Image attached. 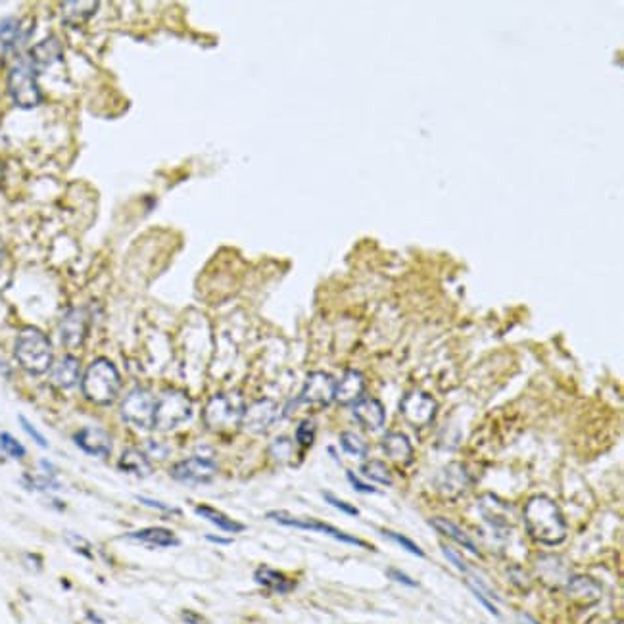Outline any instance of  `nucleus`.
I'll return each instance as SVG.
<instances>
[{
  "mask_svg": "<svg viewBox=\"0 0 624 624\" xmlns=\"http://www.w3.org/2000/svg\"><path fill=\"white\" fill-rule=\"evenodd\" d=\"M317 434V425L311 419H304V421L298 425L296 429V442L302 446V448H309V446L315 442Z\"/></svg>",
  "mask_w": 624,
  "mask_h": 624,
  "instance_id": "obj_31",
  "label": "nucleus"
},
{
  "mask_svg": "<svg viewBox=\"0 0 624 624\" xmlns=\"http://www.w3.org/2000/svg\"><path fill=\"white\" fill-rule=\"evenodd\" d=\"M381 532H383V536H386L388 540L396 541L399 548H404V549H406V551H409V553H413V555H417V557H425V551H423V549L419 548V546H417L415 541L409 540L407 536L398 534V532H394V530H388V528H383Z\"/></svg>",
  "mask_w": 624,
  "mask_h": 624,
  "instance_id": "obj_33",
  "label": "nucleus"
},
{
  "mask_svg": "<svg viewBox=\"0 0 624 624\" xmlns=\"http://www.w3.org/2000/svg\"><path fill=\"white\" fill-rule=\"evenodd\" d=\"M81 386L85 398L89 402L97 406H110L120 394L121 376L112 361L100 357L87 367Z\"/></svg>",
  "mask_w": 624,
  "mask_h": 624,
  "instance_id": "obj_3",
  "label": "nucleus"
},
{
  "mask_svg": "<svg viewBox=\"0 0 624 624\" xmlns=\"http://www.w3.org/2000/svg\"><path fill=\"white\" fill-rule=\"evenodd\" d=\"M125 540L139 541V544H144L148 548H177L180 544L179 538L169 528L164 527L141 528V530H135L131 534H125Z\"/></svg>",
  "mask_w": 624,
  "mask_h": 624,
  "instance_id": "obj_18",
  "label": "nucleus"
},
{
  "mask_svg": "<svg viewBox=\"0 0 624 624\" xmlns=\"http://www.w3.org/2000/svg\"><path fill=\"white\" fill-rule=\"evenodd\" d=\"M62 60V45L56 37H48L31 48L33 69H46Z\"/></svg>",
  "mask_w": 624,
  "mask_h": 624,
  "instance_id": "obj_21",
  "label": "nucleus"
},
{
  "mask_svg": "<svg viewBox=\"0 0 624 624\" xmlns=\"http://www.w3.org/2000/svg\"><path fill=\"white\" fill-rule=\"evenodd\" d=\"M437 411V399L423 390L407 392L406 396L402 398V402H399V413L404 415V419L411 427H417V429L429 427L430 423L434 421Z\"/></svg>",
  "mask_w": 624,
  "mask_h": 624,
  "instance_id": "obj_8",
  "label": "nucleus"
},
{
  "mask_svg": "<svg viewBox=\"0 0 624 624\" xmlns=\"http://www.w3.org/2000/svg\"><path fill=\"white\" fill-rule=\"evenodd\" d=\"M76 444L89 455L94 458H108L112 453V438L104 429L98 427H85L73 434Z\"/></svg>",
  "mask_w": 624,
  "mask_h": 624,
  "instance_id": "obj_16",
  "label": "nucleus"
},
{
  "mask_svg": "<svg viewBox=\"0 0 624 624\" xmlns=\"http://www.w3.org/2000/svg\"><path fill=\"white\" fill-rule=\"evenodd\" d=\"M334 386H336V381L329 373L313 371L306 378L298 402L309 404V406L327 407L334 402Z\"/></svg>",
  "mask_w": 624,
  "mask_h": 624,
  "instance_id": "obj_11",
  "label": "nucleus"
},
{
  "mask_svg": "<svg viewBox=\"0 0 624 624\" xmlns=\"http://www.w3.org/2000/svg\"><path fill=\"white\" fill-rule=\"evenodd\" d=\"M323 497L327 499V504L332 505V507H336V509H340L342 513H346L350 517H357V515H360V509H357V507L350 505L348 502H344V499H339L336 496H332L331 492H325Z\"/></svg>",
  "mask_w": 624,
  "mask_h": 624,
  "instance_id": "obj_36",
  "label": "nucleus"
},
{
  "mask_svg": "<svg viewBox=\"0 0 624 624\" xmlns=\"http://www.w3.org/2000/svg\"><path fill=\"white\" fill-rule=\"evenodd\" d=\"M4 254V244H2V239H0V257Z\"/></svg>",
  "mask_w": 624,
  "mask_h": 624,
  "instance_id": "obj_46",
  "label": "nucleus"
},
{
  "mask_svg": "<svg viewBox=\"0 0 624 624\" xmlns=\"http://www.w3.org/2000/svg\"><path fill=\"white\" fill-rule=\"evenodd\" d=\"M156 402L152 392L144 388H135L127 394V398L121 402V417L131 427L139 430L154 429V417H156Z\"/></svg>",
  "mask_w": 624,
  "mask_h": 624,
  "instance_id": "obj_7",
  "label": "nucleus"
},
{
  "mask_svg": "<svg viewBox=\"0 0 624 624\" xmlns=\"http://www.w3.org/2000/svg\"><path fill=\"white\" fill-rule=\"evenodd\" d=\"M467 586H469V590L473 592L474 597H476V600H478V602H481L482 605H484V607H486V609H488L490 613L494 615V617H499V611H497V607H496V605H494V603H492V600H490L488 595L484 594L482 590H478V588L474 586V584H471L469 580H467Z\"/></svg>",
  "mask_w": 624,
  "mask_h": 624,
  "instance_id": "obj_37",
  "label": "nucleus"
},
{
  "mask_svg": "<svg viewBox=\"0 0 624 624\" xmlns=\"http://www.w3.org/2000/svg\"><path fill=\"white\" fill-rule=\"evenodd\" d=\"M14 354L17 363L29 375H45L52 367V344L45 332L35 327H25L20 331Z\"/></svg>",
  "mask_w": 624,
  "mask_h": 624,
  "instance_id": "obj_2",
  "label": "nucleus"
},
{
  "mask_svg": "<svg viewBox=\"0 0 624 624\" xmlns=\"http://www.w3.org/2000/svg\"><path fill=\"white\" fill-rule=\"evenodd\" d=\"M196 515H200L206 520H210L211 525H215V527L221 528L223 532H229V534H239V532H244V528H246L242 523L231 519L229 515L221 513L215 507H211V505H198L196 507Z\"/></svg>",
  "mask_w": 624,
  "mask_h": 624,
  "instance_id": "obj_26",
  "label": "nucleus"
},
{
  "mask_svg": "<svg viewBox=\"0 0 624 624\" xmlns=\"http://www.w3.org/2000/svg\"><path fill=\"white\" fill-rule=\"evenodd\" d=\"M120 471L127 474H135L139 478H146L152 474L150 459L144 455L141 450H125L120 458Z\"/></svg>",
  "mask_w": 624,
  "mask_h": 624,
  "instance_id": "obj_25",
  "label": "nucleus"
},
{
  "mask_svg": "<svg viewBox=\"0 0 624 624\" xmlns=\"http://www.w3.org/2000/svg\"><path fill=\"white\" fill-rule=\"evenodd\" d=\"M442 551H444L446 559H448V561H450L451 565H455V569H458L459 572H463V574H469V567H467V563H465V561H463V559H461V557L458 555V553H455V551H453V549L442 546Z\"/></svg>",
  "mask_w": 624,
  "mask_h": 624,
  "instance_id": "obj_43",
  "label": "nucleus"
},
{
  "mask_svg": "<svg viewBox=\"0 0 624 624\" xmlns=\"http://www.w3.org/2000/svg\"><path fill=\"white\" fill-rule=\"evenodd\" d=\"M79 376H81V363L73 355H64L52 369V384L58 386L62 390H68V388H73L77 383H79Z\"/></svg>",
  "mask_w": 624,
  "mask_h": 624,
  "instance_id": "obj_19",
  "label": "nucleus"
},
{
  "mask_svg": "<svg viewBox=\"0 0 624 624\" xmlns=\"http://www.w3.org/2000/svg\"><path fill=\"white\" fill-rule=\"evenodd\" d=\"M20 37H22V23L15 17H6L4 22H0V45L4 48L17 45Z\"/></svg>",
  "mask_w": 624,
  "mask_h": 624,
  "instance_id": "obj_29",
  "label": "nucleus"
},
{
  "mask_svg": "<svg viewBox=\"0 0 624 624\" xmlns=\"http://www.w3.org/2000/svg\"><path fill=\"white\" fill-rule=\"evenodd\" d=\"M346 478L348 482L354 486V490L361 492V494H376V488L375 486H371L367 482H363L357 478V474H354V471H346Z\"/></svg>",
  "mask_w": 624,
  "mask_h": 624,
  "instance_id": "obj_40",
  "label": "nucleus"
},
{
  "mask_svg": "<svg viewBox=\"0 0 624 624\" xmlns=\"http://www.w3.org/2000/svg\"><path fill=\"white\" fill-rule=\"evenodd\" d=\"M363 394H365V378L355 369H348L334 386V402H339L340 406H354L355 402L363 398Z\"/></svg>",
  "mask_w": 624,
  "mask_h": 624,
  "instance_id": "obj_17",
  "label": "nucleus"
},
{
  "mask_svg": "<svg viewBox=\"0 0 624 624\" xmlns=\"http://www.w3.org/2000/svg\"><path fill=\"white\" fill-rule=\"evenodd\" d=\"M469 484H471V474L467 471V467L461 463H450L438 473L437 481H434L437 492L446 499L461 497L469 488Z\"/></svg>",
  "mask_w": 624,
  "mask_h": 624,
  "instance_id": "obj_13",
  "label": "nucleus"
},
{
  "mask_svg": "<svg viewBox=\"0 0 624 624\" xmlns=\"http://www.w3.org/2000/svg\"><path fill=\"white\" fill-rule=\"evenodd\" d=\"M20 423H22L23 430H25V432H27V434H29V437L33 438V440H35V442H37V444L41 446V448H48V442H46V438L43 437V434H41V432H38V430L35 429V427H33V425H31V423L27 421L25 417H20Z\"/></svg>",
  "mask_w": 624,
  "mask_h": 624,
  "instance_id": "obj_41",
  "label": "nucleus"
},
{
  "mask_svg": "<svg viewBox=\"0 0 624 624\" xmlns=\"http://www.w3.org/2000/svg\"><path fill=\"white\" fill-rule=\"evenodd\" d=\"M383 451L388 455V459L402 465H409L413 461V446L409 442V438L402 432H388L383 438Z\"/></svg>",
  "mask_w": 624,
  "mask_h": 624,
  "instance_id": "obj_20",
  "label": "nucleus"
},
{
  "mask_svg": "<svg viewBox=\"0 0 624 624\" xmlns=\"http://www.w3.org/2000/svg\"><path fill=\"white\" fill-rule=\"evenodd\" d=\"M206 540L213 541V544H221V546H227V544H233V540H231V538H219V536H213V534L206 536Z\"/></svg>",
  "mask_w": 624,
  "mask_h": 624,
  "instance_id": "obj_45",
  "label": "nucleus"
},
{
  "mask_svg": "<svg viewBox=\"0 0 624 624\" xmlns=\"http://www.w3.org/2000/svg\"><path fill=\"white\" fill-rule=\"evenodd\" d=\"M530 538L544 546H559L567 540L569 527L559 505L548 496L530 497L523 511Z\"/></svg>",
  "mask_w": 624,
  "mask_h": 624,
  "instance_id": "obj_1",
  "label": "nucleus"
},
{
  "mask_svg": "<svg viewBox=\"0 0 624 624\" xmlns=\"http://www.w3.org/2000/svg\"><path fill=\"white\" fill-rule=\"evenodd\" d=\"M269 453L271 458L275 459V461H288V459L292 458V442H290V438L286 437H278L277 440H273V444L269 448Z\"/></svg>",
  "mask_w": 624,
  "mask_h": 624,
  "instance_id": "obj_32",
  "label": "nucleus"
},
{
  "mask_svg": "<svg viewBox=\"0 0 624 624\" xmlns=\"http://www.w3.org/2000/svg\"><path fill=\"white\" fill-rule=\"evenodd\" d=\"M0 448L4 450V453H8L10 458L14 459L25 458V453H27L25 448H23L12 434H8V432H2V434H0Z\"/></svg>",
  "mask_w": 624,
  "mask_h": 624,
  "instance_id": "obj_34",
  "label": "nucleus"
},
{
  "mask_svg": "<svg viewBox=\"0 0 624 624\" xmlns=\"http://www.w3.org/2000/svg\"><path fill=\"white\" fill-rule=\"evenodd\" d=\"M141 504H144L146 507H152V509H158L162 513H171V515H180V509H175L171 505L164 504V502H158V499H152V497H144V496H139L136 497Z\"/></svg>",
  "mask_w": 624,
  "mask_h": 624,
  "instance_id": "obj_38",
  "label": "nucleus"
},
{
  "mask_svg": "<svg viewBox=\"0 0 624 624\" xmlns=\"http://www.w3.org/2000/svg\"><path fill=\"white\" fill-rule=\"evenodd\" d=\"M361 473L367 481H373L376 484H383V486H392V474L388 471V467L384 465L383 461L378 459H373V461H367L361 465Z\"/></svg>",
  "mask_w": 624,
  "mask_h": 624,
  "instance_id": "obj_28",
  "label": "nucleus"
},
{
  "mask_svg": "<svg viewBox=\"0 0 624 624\" xmlns=\"http://www.w3.org/2000/svg\"><path fill=\"white\" fill-rule=\"evenodd\" d=\"M352 413H354L355 421L369 432H378L384 427V421H386L384 406L378 399L371 398V396H363L360 402H355L352 406Z\"/></svg>",
  "mask_w": 624,
  "mask_h": 624,
  "instance_id": "obj_15",
  "label": "nucleus"
},
{
  "mask_svg": "<svg viewBox=\"0 0 624 624\" xmlns=\"http://www.w3.org/2000/svg\"><path fill=\"white\" fill-rule=\"evenodd\" d=\"M8 92L14 104L22 110H33L41 104L43 94L38 89L35 69L27 62H17L8 73Z\"/></svg>",
  "mask_w": 624,
  "mask_h": 624,
  "instance_id": "obj_5",
  "label": "nucleus"
},
{
  "mask_svg": "<svg viewBox=\"0 0 624 624\" xmlns=\"http://www.w3.org/2000/svg\"><path fill=\"white\" fill-rule=\"evenodd\" d=\"M254 580H256V584L267 588V590L275 592V594H288L296 586V582L288 579L285 572L277 571V569H271V567H265V565L257 567L256 572H254Z\"/></svg>",
  "mask_w": 624,
  "mask_h": 624,
  "instance_id": "obj_22",
  "label": "nucleus"
},
{
  "mask_svg": "<svg viewBox=\"0 0 624 624\" xmlns=\"http://www.w3.org/2000/svg\"><path fill=\"white\" fill-rule=\"evenodd\" d=\"M244 399L239 392H221L208 399L204 407V425L213 432H227L241 427L244 415Z\"/></svg>",
  "mask_w": 624,
  "mask_h": 624,
  "instance_id": "obj_4",
  "label": "nucleus"
},
{
  "mask_svg": "<svg viewBox=\"0 0 624 624\" xmlns=\"http://www.w3.org/2000/svg\"><path fill=\"white\" fill-rule=\"evenodd\" d=\"M340 448L344 453L352 455V458L365 459L367 458V444L363 442V438L357 437L355 432H342L340 434Z\"/></svg>",
  "mask_w": 624,
  "mask_h": 624,
  "instance_id": "obj_30",
  "label": "nucleus"
},
{
  "mask_svg": "<svg viewBox=\"0 0 624 624\" xmlns=\"http://www.w3.org/2000/svg\"><path fill=\"white\" fill-rule=\"evenodd\" d=\"M218 474V463L210 458L192 455V458L179 461L171 469V476L183 484H208Z\"/></svg>",
  "mask_w": 624,
  "mask_h": 624,
  "instance_id": "obj_10",
  "label": "nucleus"
},
{
  "mask_svg": "<svg viewBox=\"0 0 624 624\" xmlns=\"http://www.w3.org/2000/svg\"><path fill=\"white\" fill-rule=\"evenodd\" d=\"M527 623H528V624H538V623H536V621H534V618H530V617H527Z\"/></svg>",
  "mask_w": 624,
  "mask_h": 624,
  "instance_id": "obj_47",
  "label": "nucleus"
},
{
  "mask_svg": "<svg viewBox=\"0 0 624 624\" xmlns=\"http://www.w3.org/2000/svg\"><path fill=\"white\" fill-rule=\"evenodd\" d=\"M89 331V313L83 308L69 309L60 323L62 342L68 348H79L85 342Z\"/></svg>",
  "mask_w": 624,
  "mask_h": 624,
  "instance_id": "obj_14",
  "label": "nucleus"
},
{
  "mask_svg": "<svg viewBox=\"0 0 624 624\" xmlns=\"http://www.w3.org/2000/svg\"><path fill=\"white\" fill-rule=\"evenodd\" d=\"M267 519L275 520V523L283 525V527H292V528H302V530H311V532H321V534L331 536L334 540L344 541V544H350V546H355V548L373 549L367 541L360 540V538H355V536L352 534H346V532H342L339 528L327 525L323 520L298 519V517H292V515H288V513L285 511H269L267 513Z\"/></svg>",
  "mask_w": 624,
  "mask_h": 624,
  "instance_id": "obj_9",
  "label": "nucleus"
},
{
  "mask_svg": "<svg viewBox=\"0 0 624 624\" xmlns=\"http://www.w3.org/2000/svg\"><path fill=\"white\" fill-rule=\"evenodd\" d=\"M278 406L269 398L257 399L252 406L244 409L242 415V429L248 430L252 434H264L277 421Z\"/></svg>",
  "mask_w": 624,
  "mask_h": 624,
  "instance_id": "obj_12",
  "label": "nucleus"
},
{
  "mask_svg": "<svg viewBox=\"0 0 624 624\" xmlns=\"http://www.w3.org/2000/svg\"><path fill=\"white\" fill-rule=\"evenodd\" d=\"M180 618H183V623L187 624H206V618L200 613H194V611H183Z\"/></svg>",
  "mask_w": 624,
  "mask_h": 624,
  "instance_id": "obj_44",
  "label": "nucleus"
},
{
  "mask_svg": "<svg viewBox=\"0 0 624 624\" xmlns=\"http://www.w3.org/2000/svg\"><path fill=\"white\" fill-rule=\"evenodd\" d=\"M430 525L437 528L440 534L448 536L450 540H453L455 544H459V546H461V548H465L467 551H471L473 555L481 557V551H478V548H476V544L471 540V536H467L465 530H461V528H459L458 525H453L451 520L444 519V517H432V519H430Z\"/></svg>",
  "mask_w": 624,
  "mask_h": 624,
  "instance_id": "obj_24",
  "label": "nucleus"
},
{
  "mask_svg": "<svg viewBox=\"0 0 624 624\" xmlns=\"http://www.w3.org/2000/svg\"><path fill=\"white\" fill-rule=\"evenodd\" d=\"M386 574H388V579L390 580L398 582V584H404V586H407V588L419 586V582H417V580H413L411 576H407L406 572L398 571V569H388V571H386Z\"/></svg>",
  "mask_w": 624,
  "mask_h": 624,
  "instance_id": "obj_39",
  "label": "nucleus"
},
{
  "mask_svg": "<svg viewBox=\"0 0 624 624\" xmlns=\"http://www.w3.org/2000/svg\"><path fill=\"white\" fill-rule=\"evenodd\" d=\"M98 2L92 0H71V2H62V20L68 25H83L97 14Z\"/></svg>",
  "mask_w": 624,
  "mask_h": 624,
  "instance_id": "obj_23",
  "label": "nucleus"
},
{
  "mask_svg": "<svg viewBox=\"0 0 624 624\" xmlns=\"http://www.w3.org/2000/svg\"><path fill=\"white\" fill-rule=\"evenodd\" d=\"M192 417V399L185 392L166 390L162 398L156 402V417H154V429L158 430H175L180 425L190 421Z\"/></svg>",
  "mask_w": 624,
  "mask_h": 624,
  "instance_id": "obj_6",
  "label": "nucleus"
},
{
  "mask_svg": "<svg viewBox=\"0 0 624 624\" xmlns=\"http://www.w3.org/2000/svg\"><path fill=\"white\" fill-rule=\"evenodd\" d=\"M567 590L571 592L574 597H584V600H592L595 602L600 594H602V590L597 586V582L592 579H588V576H572L569 580V586Z\"/></svg>",
  "mask_w": 624,
  "mask_h": 624,
  "instance_id": "obj_27",
  "label": "nucleus"
},
{
  "mask_svg": "<svg viewBox=\"0 0 624 624\" xmlns=\"http://www.w3.org/2000/svg\"><path fill=\"white\" fill-rule=\"evenodd\" d=\"M148 459H166L169 455V450H167L166 446H162L159 442H148L146 446V453H144Z\"/></svg>",
  "mask_w": 624,
  "mask_h": 624,
  "instance_id": "obj_42",
  "label": "nucleus"
},
{
  "mask_svg": "<svg viewBox=\"0 0 624 624\" xmlns=\"http://www.w3.org/2000/svg\"><path fill=\"white\" fill-rule=\"evenodd\" d=\"M66 540H68V544L71 546V548L76 549L77 553H81V555L87 557V559H92V553H90V544L85 540L83 536L76 534V532H68V534H66Z\"/></svg>",
  "mask_w": 624,
  "mask_h": 624,
  "instance_id": "obj_35",
  "label": "nucleus"
}]
</instances>
